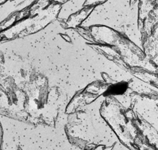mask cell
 <instances>
[{
	"label": "cell",
	"instance_id": "obj_1",
	"mask_svg": "<svg viewBox=\"0 0 158 150\" xmlns=\"http://www.w3.org/2000/svg\"><path fill=\"white\" fill-rule=\"evenodd\" d=\"M126 89H127V85L125 83H118L117 84L110 86L106 92H108V94H109L116 95V94H121L123 93Z\"/></svg>",
	"mask_w": 158,
	"mask_h": 150
}]
</instances>
